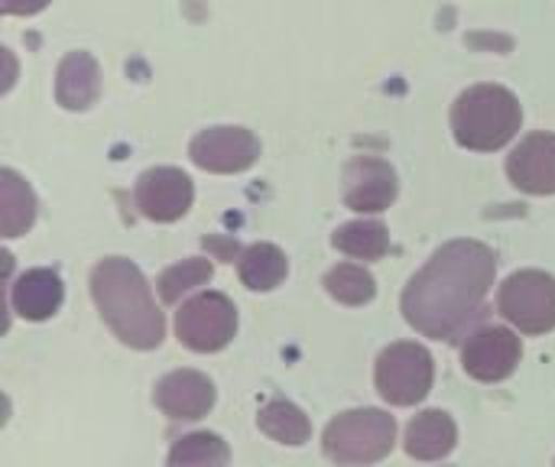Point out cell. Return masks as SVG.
Returning a JSON list of instances; mask_svg holds the SVG:
<instances>
[{"mask_svg": "<svg viewBox=\"0 0 555 467\" xmlns=\"http://www.w3.org/2000/svg\"><path fill=\"white\" fill-rule=\"evenodd\" d=\"M498 257L481 241H452L403 289V319L426 338L459 341L481 315L494 286Z\"/></svg>", "mask_w": 555, "mask_h": 467, "instance_id": "1", "label": "cell"}, {"mask_svg": "<svg viewBox=\"0 0 555 467\" xmlns=\"http://www.w3.org/2000/svg\"><path fill=\"white\" fill-rule=\"evenodd\" d=\"M91 299L107 328L137 351H153L166 338V319L137 263L107 257L91 270Z\"/></svg>", "mask_w": 555, "mask_h": 467, "instance_id": "2", "label": "cell"}, {"mask_svg": "<svg viewBox=\"0 0 555 467\" xmlns=\"http://www.w3.org/2000/svg\"><path fill=\"white\" fill-rule=\"evenodd\" d=\"M524 127V107L504 85H475L452 107V133L459 146L475 153L504 150Z\"/></svg>", "mask_w": 555, "mask_h": 467, "instance_id": "3", "label": "cell"}, {"mask_svg": "<svg viewBox=\"0 0 555 467\" xmlns=\"http://www.w3.org/2000/svg\"><path fill=\"white\" fill-rule=\"evenodd\" d=\"M397 445V419L384 410H348L322 436V452L335 465H374Z\"/></svg>", "mask_w": 555, "mask_h": 467, "instance_id": "4", "label": "cell"}, {"mask_svg": "<svg viewBox=\"0 0 555 467\" xmlns=\"http://www.w3.org/2000/svg\"><path fill=\"white\" fill-rule=\"evenodd\" d=\"M374 384L390 406H416L429 397L436 384V361L423 345L397 341L387 351H380Z\"/></svg>", "mask_w": 555, "mask_h": 467, "instance_id": "5", "label": "cell"}, {"mask_svg": "<svg viewBox=\"0 0 555 467\" xmlns=\"http://www.w3.org/2000/svg\"><path fill=\"white\" fill-rule=\"evenodd\" d=\"M237 335V309L224 293H198L176 312V338L195 354H218Z\"/></svg>", "mask_w": 555, "mask_h": 467, "instance_id": "6", "label": "cell"}, {"mask_svg": "<svg viewBox=\"0 0 555 467\" xmlns=\"http://www.w3.org/2000/svg\"><path fill=\"white\" fill-rule=\"evenodd\" d=\"M498 312L520 335H550L555 328V276L543 270L514 273L498 293Z\"/></svg>", "mask_w": 555, "mask_h": 467, "instance_id": "7", "label": "cell"}, {"mask_svg": "<svg viewBox=\"0 0 555 467\" xmlns=\"http://www.w3.org/2000/svg\"><path fill=\"white\" fill-rule=\"evenodd\" d=\"M520 358H524V345L517 332L504 325L478 328L462 345V367L478 384H501L514 377V371L520 367Z\"/></svg>", "mask_w": 555, "mask_h": 467, "instance_id": "8", "label": "cell"}, {"mask_svg": "<svg viewBox=\"0 0 555 467\" xmlns=\"http://www.w3.org/2000/svg\"><path fill=\"white\" fill-rule=\"evenodd\" d=\"M189 156L198 169L215 176L247 172L260 159V140L247 127H208L189 143Z\"/></svg>", "mask_w": 555, "mask_h": 467, "instance_id": "9", "label": "cell"}, {"mask_svg": "<svg viewBox=\"0 0 555 467\" xmlns=\"http://www.w3.org/2000/svg\"><path fill=\"white\" fill-rule=\"evenodd\" d=\"M133 202H137L143 218H150L156 224H172V221L189 215V208L195 202V185L182 169L156 166L137 179Z\"/></svg>", "mask_w": 555, "mask_h": 467, "instance_id": "10", "label": "cell"}, {"mask_svg": "<svg viewBox=\"0 0 555 467\" xmlns=\"http://www.w3.org/2000/svg\"><path fill=\"white\" fill-rule=\"evenodd\" d=\"M400 182L390 163L377 156H354L345 166V205L358 215H380L397 202Z\"/></svg>", "mask_w": 555, "mask_h": 467, "instance_id": "11", "label": "cell"}, {"mask_svg": "<svg viewBox=\"0 0 555 467\" xmlns=\"http://www.w3.org/2000/svg\"><path fill=\"white\" fill-rule=\"evenodd\" d=\"M215 397H218L215 384L198 371H172L153 390V403L172 423H195L208 416L215 406Z\"/></svg>", "mask_w": 555, "mask_h": 467, "instance_id": "12", "label": "cell"}, {"mask_svg": "<svg viewBox=\"0 0 555 467\" xmlns=\"http://www.w3.org/2000/svg\"><path fill=\"white\" fill-rule=\"evenodd\" d=\"M507 179L527 195H555V133H530L507 156Z\"/></svg>", "mask_w": 555, "mask_h": 467, "instance_id": "13", "label": "cell"}, {"mask_svg": "<svg viewBox=\"0 0 555 467\" xmlns=\"http://www.w3.org/2000/svg\"><path fill=\"white\" fill-rule=\"evenodd\" d=\"M65 302V286L55 270H26L10 283V309L26 322L52 319Z\"/></svg>", "mask_w": 555, "mask_h": 467, "instance_id": "14", "label": "cell"}, {"mask_svg": "<svg viewBox=\"0 0 555 467\" xmlns=\"http://www.w3.org/2000/svg\"><path fill=\"white\" fill-rule=\"evenodd\" d=\"M101 98V65L91 52H68L55 72V101L65 111H88Z\"/></svg>", "mask_w": 555, "mask_h": 467, "instance_id": "15", "label": "cell"}, {"mask_svg": "<svg viewBox=\"0 0 555 467\" xmlns=\"http://www.w3.org/2000/svg\"><path fill=\"white\" fill-rule=\"evenodd\" d=\"M459 445V426L442 410L420 413L406 429V455L416 462H442Z\"/></svg>", "mask_w": 555, "mask_h": 467, "instance_id": "16", "label": "cell"}, {"mask_svg": "<svg viewBox=\"0 0 555 467\" xmlns=\"http://www.w3.org/2000/svg\"><path fill=\"white\" fill-rule=\"evenodd\" d=\"M33 221H36V195L29 182L13 169H0V234L13 241L26 234Z\"/></svg>", "mask_w": 555, "mask_h": 467, "instance_id": "17", "label": "cell"}, {"mask_svg": "<svg viewBox=\"0 0 555 467\" xmlns=\"http://www.w3.org/2000/svg\"><path fill=\"white\" fill-rule=\"evenodd\" d=\"M237 273L250 293H270L286 280L289 263L276 244H250L237 260Z\"/></svg>", "mask_w": 555, "mask_h": 467, "instance_id": "18", "label": "cell"}, {"mask_svg": "<svg viewBox=\"0 0 555 467\" xmlns=\"http://www.w3.org/2000/svg\"><path fill=\"white\" fill-rule=\"evenodd\" d=\"M257 426H260V432L270 436L273 442L293 445V449H296V445H306L309 436H312L309 416H306L296 403H289V400H270V403L257 413Z\"/></svg>", "mask_w": 555, "mask_h": 467, "instance_id": "19", "label": "cell"}, {"mask_svg": "<svg viewBox=\"0 0 555 467\" xmlns=\"http://www.w3.org/2000/svg\"><path fill=\"white\" fill-rule=\"evenodd\" d=\"M332 244H335V250H341V254H348L354 260L374 263V260H380L390 250V234H387V228L380 221L361 218V221L341 224L332 234Z\"/></svg>", "mask_w": 555, "mask_h": 467, "instance_id": "20", "label": "cell"}, {"mask_svg": "<svg viewBox=\"0 0 555 467\" xmlns=\"http://www.w3.org/2000/svg\"><path fill=\"white\" fill-rule=\"evenodd\" d=\"M325 289L335 302L341 306H367L377 296V280L371 276V270L358 267V263H338L325 273Z\"/></svg>", "mask_w": 555, "mask_h": 467, "instance_id": "21", "label": "cell"}, {"mask_svg": "<svg viewBox=\"0 0 555 467\" xmlns=\"http://www.w3.org/2000/svg\"><path fill=\"white\" fill-rule=\"evenodd\" d=\"M231 462L228 442L215 432H192L185 439H179L169 452V465L172 467H221Z\"/></svg>", "mask_w": 555, "mask_h": 467, "instance_id": "22", "label": "cell"}, {"mask_svg": "<svg viewBox=\"0 0 555 467\" xmlns=\"http://www.w3.org/2000/svg\"><path fill=\"white\" fill-rule=\"evenodd\" d=\"M211 276H215L211 260H205V257H189V260L169 267V270L156 280V289H159V299H163V302L176 306V302H179L185 293H192L195 286L211 283Z\"/></svg>", "mask_w": 555, "mask_h": 467, "instance_id": "23", "label": "cell"}, {"mask_svg": "<svg viewBox=\"0 0 555 467\" xmlns=\"http://www.w3.org/2000/svg\"><path fill=\"white\" fill-rule=\"evenodd\" d=\"M205 244V250L208 254H215L218 260H224V263H234V260H241V247H237V241H221V237H205L202 241Z\"/></svg>", "mask_w": 555, "mask_h": 467, "instance_id": "24", "label": "cell"}, {"mask_svg": "<svg viewBox=\"0 0 555 467\" xmlns=\"http://www.w3.org/2000/svg\"><path fill=\"white\" fill-rule=\"evenodd\" d=\"M52 0H3V13L7 16H33V13H42Z\"/></svg>", "mask_w": 555, "mask_h": 467, "instance_id": "25", "label": "cell"}]
</instances>
